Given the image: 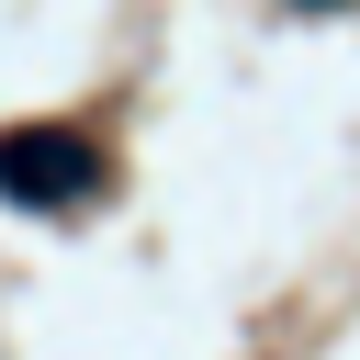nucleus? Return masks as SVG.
I'll use <instances>...</instances> for the list:
<instances>
[{
    "instance_id": "obj_1",
    "label": "nucleus",
    "mask_w": 360,
    "mask_h": 360,
    "mask_svg": "<svg viewBox=\"0 0 360 360\" xmlns=\"http://www.w3.org/2000/svg\"><path fill=\"white\" fill-rule=\"evenodd\" d=\"M90 180H101L90 135H68V124H11V135H0V191H11V202L56 214V202H79Z\"/></svg>"
},
{
    "instance_id": "obj_2",
    "label": "nucleus",
    "mask_w": 360,
    "mask_h": 360,
    "mask_svg": "<svg viewBox=\"0 0 360 360\" xmlns=\"http://www.w3.org/2000/svg\"><path fill=\"white\" fill-rule=\"evenodd\" d=\"M304 11H338V0H304Z\"/></svg>"
}]
</instances>
